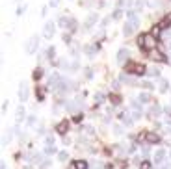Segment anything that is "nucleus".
I'll return each mask as SVG.
<instances>
[{
	"label": "nucleus",
	"mask_w": 171,
	"mask_h": 169,
	"mask_svg": "<svg viewBox=\"0 0 171 169\" xmlns=\"http://www.w3.org/2000/svg\"><path fill=\"white\" fill-rule=\"evenodd\" d=\"M17 119H19V121H22V119H24V110H22V108H19V110H17Z\"/></svg>",
	"instance_id": "19"
},
{
	"label": "nucleus",
	"mask_w": 171,
	"mask_h": 169,
	"mask_svg": "<svg viewBox=\"0 0 171 169\" xmlns=\"http://www.w3.org/2000/svg\"><path fill=\"white\" fill-rule=\"evenodd\" d=\"M167 24H171V13H169V15H165V17H164V20L158 24V26H160V28H164V26H167Z\"/></svg>",
	"instance_id": "13"
},
{
	"label": "nucleus",
	"mask_w": 171,
	"mask_h": 169,
	"mask_svg": "<svg viewBox=\"0 0 171 169\" xmlns=\"http://www.w3.org/2000/svg\"><path fill=\"white\" fill-rule=\"evenodd\" d=\"M149 58H151V60H154V61H164V60H165V58H164V54L160 52V50H156V48H154V50H151Z\"/></svg>",
	"instance_id": "5"
},
{
	"label": "nucleus",
	"mask_w": 171,
	"mask_h": 169,
	"mask_svg": "<svg viewBox=\"0 0 171 169\" xmlns=\"http://www.w3.org/2000/svg\"><path fill=\"white\" fill-rule=\"evenodd\" d=\"M145 137H147L149 143H158L160 141V136L156 134V132H147V136H145Z\"/></svg>",
	"instance_id": "7"
},
{
	"label": "nucleus",
	"mask_w": 171,
	"mask_h": 169,
	"mask_svg": "<svg viewBox=\"0 0 171 169\" xmlns=\"http://www.w3.org/2000/svg\"><path fill=\"white\" fill-rule=\"evenodd\" d=\"M34 80H39V78H41V76H43V71L41 69H36V71H34Z\"/></svg>",
	"instance_id": "16"
},
{
	"label": "nucleus",
	"mask_w": 171,
	"mask_h": 169,
	"mask_svg": "<svg viewBox=\"0 0 171 169\" xmlns=\"http://www.w3.org/2000/svg\"><path fill=\"white\" fill-rule=\"evenodd\" d=\"M67 169H78V165H76V162H71V163H69V165H67Z\"/></svg>",
	"instance_id": "30"
},
{
	"label": "nucleus",
	"mask_w": 171,
	"mask_h": 169,
	"mask_svg": "<svg viewBox=\"0 0 171 169\" xmlns=\"http://www.w3.org/2000/svg\"><path fill=\"white\" fill-rule=\"evenodd\" d=\"M97 19H99V17H97V13H95V15H91V17H89L88 20H86V28H91L93 24L97 22Z\"/></svg>",
	"instance_id": "12"
},
{
	"label": "nucleus",
	"mask_w": 171,
	"mask_h": 169,
	"mask_svg": "<svg viewBox=\"0 0 171 169\" xmlns=\"http://www.w3.org/2000/svg\"><path fill=\"white\" fill-rule=\"evenodd\" d=\"M76 165H78V169H88V163L82 162V160H78V162H76Z\"/></svg>",
	"instance_id": "23"
},
{
	"label": "nucleus",
	"mask_w": 171,
	"mask_h": 169,
	"mask_svg": "<svg viewBox=\"0 0 171 169\" xmlns=\"http://www.w3.org/2000/svg\"><path fill=\"white\" fill-rule=\"evenodd\" d=\"M37 97H39V100L45 99V88H39V89H37Z\"/></svg>",
	"instance_id": "20"
},
{
	"label": "nucleus",
	"mask_w": 171,
	"mask_h": 169,
	"mask_svg": "<svg viewBox=\"0 0 171 169\" xmlns=\"http://www.w3.org/2000/svg\"><path fill=\"white\" fill-rule=\"evenodd\" d=\"M127 71H128V73H132V74H136V76H142V74H145V67H143V65L142 63H130L128 65V67H127Z\"/></svg>",
	"instance_id": "2"
},
{
	"label": "nucleus",
	"mask_w": 171,
	"mask_h": 169,
	"mask_svg": "<svg viewBox=\"0 0 171 169\" xmlns=\"http://www.w3.org/2000/svg\"><path fill=\"white\" fill-rule=\"evenodd\" d=\"M151 114H153V115H158V114H160V108H158V106H154V108L151 110Z\"/></svg>",
	"instance_id": "29"
},
{
	"label": "nucleus",
	"mask_w": 171,
	"mask_h": 169,
	"mask_svg": "<svg viewBox=\"0 0 171 169\" xmlns=\"http://www.w3.org/2000/svg\"><path fill=\"white\" fill-rule=\"evenodd\" d=\"M110 99L114 100V104H119V102H121V99H119L117 95H112V97H110Z\"/></svg>",
	"instance_id": "26"
},
{
	"label": "nucleus",
	"mask_w": 171,
	"mask_h": 169,
	"mask_svg": "<svg viewBox=\"0 0 171 169\" xmlns=\"http://www.w3.org/2000/svg\"><path fill=\"white\" fill-rule=\"evenodd\" d=\"M139 100H142V102H147V100H149V95H147V93H139Z\"/></svg>",
	"instance_id": "25"
},
{
	"label": "nucleus",
	"mask_w": 171,
	"mask_h": 169,
	"mask_svg": "<svg viewBox=\"0 0 171 169\" xmlns=\"http://www.w3.org/2000/svg\"><path fill=\"white\" fill-rule=\"evenodd\" d=\"M58 2H60V0H50V6L56 8V6H58Z\"/></svg>",
	"instance_id": "33"
},
{
	"label": "nucleus",
	"mask_w": 171,
	"mask_h": 169,
	"mask_svg": "<svg viewBox=\"0 0 171 169\" xmlns=\"http://www.w3.org/2000/svg\"><path fill=\"white\" fill-rule=\"evenodd\" d=\"M34 123H36V119H34V115H30V119H28V125H30V126H32V125H34Z\"/></svg>",
	"instance_id": "32"
},
{
	"label": "nucleus",
	"mask_w": 171,
	"mask_h": 169,
	"mask_svg": "<svg viewBox=\"0 0 171 169\" xmlns=\"http://www.w3.org/2000/svg\"><path fill=\"white\" fill-rule=\"evenodd\" d=\"M127 56H128V52H127V48H121L117 52V63H123L125 60H127Z\"/></svg>",
	"instance_id": "10"
},
{
	"label": "nucleus",
	"mask_w": 171,
	"mask_h": 169,
	"mask_svg": "<svg viewBox=\"0 0 171 169\" xmlns=\"http://www.w3.org/2000/svg\"><path fill=\"white\" fill-rule=\"evenodd\" d=\"M160 86H162V88H160V89H162V91H165V89H167V80H160Z\"/></svg>",
	"instance_id": "24"
},
{
	"label": "nucleus",
	"mask_w": 171,
	"mask_h": 169,
	"mask_svg": "<svg viewBox=\"0 0 171 169\" xmlns=\"http://www.w3.org/2000/svg\"><path fill=\"white\" fill-rule=\"evenodd\" d=\"M151 34H153L154 37H158V35H160V26H153V30H151Z\"/></svg>",
	"instance_id": "18"
},
{
	"label": "nucleus",
	"mask_w": 171,
	"mask_h": 169,
	"mask_svg": "<svg viewBox=\"0 0 171 169\" xmlns=\"http://www.w3.org/2000/svg\"><path fill=\"white\" fill-rule=\"evenodd\" d=\"M37 43H39V37H37V35L30 37L28 45H26V52H28V54H34V52H36V48H37Z\"/></svg>",
	"instance_id": "3"
},
{
	"label": "nucleus",
	"mask_w": 171,
	"mask_h": 169,
	"mask_svg": "<svg viewBox=\"0 0 171 169\" xmlns=\"http://www.w3.org/2000/svg\"><path fill=\"white\" fill-rule=\"evenodd\" d=\"M73 121H74V123H80V121H82V114H76V115L73 117Z\"/></svg>",
	"instance_id": "28"
},
{
	"label": "nucleus",
	"mask_w": 171,
	"mask_h": 169,
	"mask_svg": "<svg viewBox=\"0 0 171 169\" xmlns=\"http://www.w3.org/2000/svg\"><path fill=\"white\" fill-rule=\"evenodd\" d=\"M67 128H69V123H67V121H62V123L56 126V132H58V134H65Z\"/></svg>",
	"instance_id": "8"
},
{
	"label": "nucleus",
	"mask_w": 171,
	"mask_h": 169,
	"mask_svg": "<svg viewBox=\"0 0 171 169\" xmlns=\"http://www.w3.org/2000/svg\"><path fill=\"white\" fill-rule=\"evenodd\" d=\"M143 88L145 89H151V82H143Z\"/></svg>",
	"instance_id": "34"
},
{
	"label": "nucleus",
	"mask_w": 171,
	"mask_h": 169,
	"mask_svg": "<svg viewBox=\"0 0 171 169\" xmlns=\"http://www.w3.org/2000/svg\"><path fill=\"white\" fill-rule=\"evenodd\" d=\"M169 121H171V117H169Z\"/></svg>",
	"instance_id": "35"
},
{
	"label": "nucleus",
	"mask_w": 171,
	"mask_h": 169,
	"mask_svg": "<svg viewBox=\"0 0 171 169\" xmlns=\"http://www.w3.org/2000/svg\"><path fill=\"white\" fill-rule=\"evenodd\" d=\"M147 74H149V76H160V71H158V69H151Z\"/></svg>",
	"instance_id": "22"
},
{
	"label": "nucleus",
	"mask_w": 171,
	"mask_h": 169,
	"mask_svg": "<svg viewBox=\"0 0 171 169\" xmlns=\"http://www.w3.org/2000/svg\"><path fill=\"white\" fill-rule=\"evenodd\" d=\"M43 35H45V37H52V35H54V24L52 22H47V24H45V30H43Z\"/></svg>",
	"instance_id": "4"
},
{
	"label": "nucleus",
	"mask_w": 171,
	"mask_h": 169,
	"mask_svg": "<svg viewBox=\"0 0 171 169\" xmlns=\"http://www.w3.org/2000/svg\"><path fill=\"white\" fill-rule=\"evenodd\" d=\"M19 97H21V100H22V102L28 99V88H26L24 84L21 86V91H19Z\"/></svg>",
	"instance_id": "11"
},
{
	"label": "nucleus",
	"mask_w": 171,
	"mask_h": 169,
	"mask_svg": "<svg viewBox=\"0 0 171 169\" xmlns=\"http://www.w3.org/2000/svg\"><path fill=\"white\" fill-rule=\"evenodd\" d=\"M139 169H151V162H147V160L142 162V163H139Z\"/></svg>",
	"instance_id": "21"
},
{
	"label": "nucleus",
	"mask_w": 171,
	"mask_h": 169,
	"mask_svg": "<svg viewBox=\"0 0 171 169\" xmlns=\"http://www.w3.org/2000/svg\"><path fill=\"white\" fill-rule=\"evenodd\" d=\"M102 99H104L102 93H97V95H95V100H97V102H102Z\"/></svg>",
	"instance_id": "27"
},
{
	"label": "nucleus",
	"mask_w": 171,
	"mask_h": 169,
	"mask_svg": "<svg viewBox=\"0 0 171 169\" xmlns=\"http://www.w3.org/2000/svg\"><path fill=\"white\" fill-rule=\"evenodd\" d=\"M54 152H56V147H52V145H48L45 149V154H54Z\"/></svg>",
	"instance_id": "17"
},
{
	"label": "nucleus",
	"mask_w": 171,
	"mask_h": 169,
	"mask_svg": "<svg viewBox=\"0 0 171 169\" xmlns=\"http://www.w3.org/2000/svg\"><path fill=\"white\" fill-rule=\"evenodd\" d=\"M67 158H69V154H67L65 151H60V152H58V160H60V162H65Z\"/></svg>",
	"instance_id": "15"
},
{
	"label": "nucleus",
	"mask_w": 171,
	"mask_h": 169,
	"mask_svg": "<svg viewBox=\"0 0 171 169\" xmlns=\"http://www.w3.org/2000/svg\"><path fill=\"white\" fill-rule=\"evenodd\" d=\"M138 45L147 48V50H154V47H156V37L153 34H143L138 37Z\"/></svg>",
	"instance_id": "1"
},
{
	"label": "nucleus",
	"mask_w": 171,
	"mask_h": 169,
	"mask_svg": "<svg viewBox=\"0 0 171 169\" xmlns=\"http://www.w3.org/2000/svg\"><path fill=\"white\" fill-rule=\"evenodd\" d=\"M164 156H165V151H164V149H158L156 154H154V163H162Z\"/></svg>",
	"instance_id": "9"
},
{
	"label": "nucleus",
	"mask_w": 171,
	"mask_h": 169,
	"mask_svg": "<svg viewBox=\"0 0 171 169\" xmlns=\"http://www.w3.org/2000/svg\"><path fill=\"white\" fill-rule=\"evenodd\" d=\"M127 17H128V22L132 24L134 28L138 26V22H139V20H138V17H136V13H134V11H127Z\"/></svg>",
	"instance_id": "6"
},
{
	"label": "nucleus",
	"mask_w": 171,
	"mask_h": 169,
	"mask_svg": "<svg viewBox=\"0 0 171 169\" xmlns=\"http://www.w3.org/2000/svg\"><path fill=\"white\" fill-rule=\"evenodd\" d=\"M121 13H123V11H121V9H117V11H115V13H114V19H119V17H121Z\"/></svg>",
	"instance_id": "31"
},
{
	"label": "nucleus",
	"mask_w": 171,
	"mask_h": 169,
	"mask_svg": "<svg viewBox=\"0 0 171 169\" xmlns=\"http://www.w3.org/2000/svg\"><path fill=\"white\" fill-rule=\"evenodd\" d=\"M132 30H134V26L130 22H127V24H125V28H123V34L125 35H130V34H132Z\"/></svg>",
	"instance_id": "14"
}]
</instances>
